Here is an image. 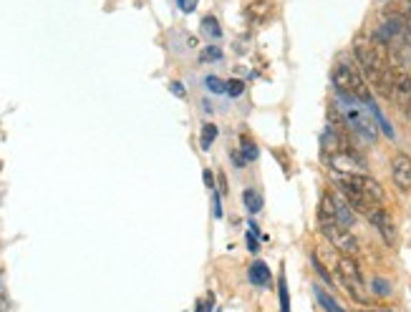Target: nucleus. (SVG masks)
I'll return each instance as SVG.
<instances>
[{
  "instance_id": "obj_30",
  "label": "nucleus",
  "mask_w": 411,
  "mask_h": 312,
  "mask_svg": "<svg viewBox=\"0 0 411 312\" xmlns=\"http://www.w3.org/2000/svg\"><path fill=\"white\" fill-rule=\"evenodd\" d=\"M0 312H3V305H0Z\"/></svg>"
},
{
  "instance_id": "obj_29",
  "label": "nucleus",
  "mask_w": 411,
  "mask_h": 312,
  "mask_svg": "<svg viewBox=\"0 0 411 312\" xmlns=\"http://www.w3.org/2000/svg\"><path fill=\"white\" fill-rule=\"evenodd\" d=\"M202 179H205V184H207V187H212V184H214V179H212V171H205V176H202Z\"/></svg>"
},
{
  "instance_id": "obj_11",
  "label": "nucleus",
  "mask_w": 411,
  "mask_h": 312,
  "mask_svg": "<svg viewBox=\"0 0 411 312\" xmlns=\"http://www.w3.org/2000/svg\"><path fill=\"white\" fill-rule=\"evenodd\" d=\"M248 277H250V282L255 284V287H268V284H270V269H268V264H265V262H260V260L250 264Z\"/></svg>"
},
{
  "instance_id": "obj_16",
  "label": "nucleus",
  "mask_w": 411,
  "mask_h": 312,
  "mask_svg": "<svg viewBox=\"0 0 411 312\" xmlns=\"http://www.w3.org/2000/svg\"><path fill=\"white\" fill-rule=\"evenodd\" d=\"M278 298H280V312H290V295H288L285 275L278 277Z\"/></svg>"
},
{
  "instance_id": "obj_26",
  "label": "nucleus",
  "mask_w": 411,
  "mask_h": 312,
  "mask_svg": "<svg viewBox=\"0 0 411 312\" xmlns=\"http://www.w3.org/2000/svg\"><path fill=\"white\" fill-rule=\"evenodd\" d=\"M230 159H232V164H237V167H245V156L240 149H237V152H230Z\"/></svg>"
},
{
  "instance_id": "obj_10",
  "label": "nucleus",
  "mask_w": 411,
  "mask_h": 312,
  "mask_svg": "<svg viewBox=\"0 0 411 312\" xmlns=\"http://www.w3.org/2000/svg\"><path fill=\"white\" fill-rule=\"evenodd\" d=\"M391 179L401 191H411V156L409 154H397L391 159Z\"/></svg>"
},
{
  "instance_id": "obj_12",
  "label": "nucleus",
  "mask_w": 411,
  "mask_h": 312,
  "mask_svg": "<svg viewBox=\"0 0 411 312\" xmlns=\"http://www.w3.org/2000/svg\"><path fill=\"white\" fill-rule=\"evenodd\" d=\"M243 202H245V207H248L250 214H257V211L263 209V196H260V191L252 187L243 191Z\"/></svg>"
},
{
  "instance_id": "obj_17",
  "label": "nucleus",
  "mask_w": 411,
  "mask_h": 312,
  "mask_svg": "<svg viewBox=\"0 0 411 312\" xmlns=\"http://www.w3.org/2000/svg\"><path fill=\"white\" fill-rule=\"evenodd\" d=\"M217 134H220V129H217V126L214 124H205L202 126V136H199V146H202V149H210V146H212V141L214 138H217Z\"/></svg>"
},
{
  "instance_id": "obj_13",
  "label": "nucleus",
  "mask_w": 411,
  "mask_h": 312,
  "mask_svg": "<svg viewBox=\"0 0 411 312\" xmlns=\"http://www.w3.org/2000/svg\"><path fill=\"white\" fill-rule=\"evenodd\" d=\"M240 152H243L245 161H252V159H257L260 149H257V144L248 136V134H243V136H240Z\"/></svg>"
},
{
  "instance_id": "obj_31",
  "label": "nucleus",
  "mask_w": 411,
  "mask_h": 312,
  "mask_svg": "<svg viewBox=\"0 0 411 312\" xmlns=\"http://www.w3.org/2000/svg\"><path fill=\"white\" fill-rule=\"evenodd\" d=\"M379 312H381V310H379ZM383 312H389V310H383Z\"/></svg>"
},
{
  "instance_id": "obj_22",
  "label": "nucleus",
  "mask_w": 411,
  "mask_h": 312,
  "mask_svg": "<svg viewBox=\"0 0 411 312\" xmlns=\"http://www.w3.org/2000/svg\"><path fill=\"white\" fill-rule=\"evenodd\" d=\"M212 214H214V219H222V204H220V191H214V194H212Z\"/></svg>"
},
{
  "instance_id": "obj_28",
  "label": "nucleus",
  "mask_w": 411,
  "mask_h": 312,
  "mask_svg": "<svg viewBox=\"0 0 411 312\" xmlns=\"http://www.w3.org/2000/svg\"><path fill=\"white\" fill-rule=\"evenodd\" d=\"M217 182H220V194H228V182H225V174H217Z\"/></svg>"
},
{
  "instance_id": "obj_24",
  "label": "nucleus",
  "mask_w": 411,
  "mask_h": 312,
  "mask_svg": "<svg viewBox=\"0 0 411 312\" xmlns=\"http://www.w3.org/2000/svg\"><path fill=\"white\" fill-rule=\"evenodd\" d=\"M177 3H179L184 13H194V8H197V0H177Z\"/></svg>"
},
{
  "instance_id": "obj_18",
  "label": "nucleus",
  "mask_w": 411,
  "mask_h": 312,
  "mask_svg": "<svg viewBox=\"0 0 411 312\" xmlns=\"http://www.w3.org/2000/svg\"><path fill=\"white\" fill-rule=\"evenodd\" d=\"M220 59H222V51L217 45H207L205 51L199 53V61H202V63H212V61H220Z\"/></svg>"
},
{
  "instance_id": "obj_19",
  "label": "nucleus",
  "mask_w": 411,
  "mask_h": 312,
  "mask_svg": "<svg viewBox=\"0 0 411 312\" xmlns=\"http://www.w3.org/2000/svg\"><path fill=\"white\" fill-rule=\"evenodd\" d=\"M371 290H374V295H379V298H389L391 284L386 282V280H381V277H376L374 282H371Z\"/></svg>"
},
{
  "instance_id": "obj_1",
  "label": "nucleus",
  "mask_w": 411,
  "mask_h": 312,
  "mask_svg": "<svg viewBox=\"0 0 411 312\" xmlns=\"http://www.w3.org/2000/svg\"><path fill=\"white\" fill-rule=\"evenodd\" d=\"M353 56L359 61L361 76L366 83L376 88L379 96L391 98V83H394V71H391L389 61H386V48H383L376 38L359 36L353 43Z\"/></svg>"
},
{
  "instance_id": "obj_6",
  "label": "nucleus",
  "mask_w": 411,
  "mask_h": 312,
  "mask_svg": "<svg viewBox=\"0 0 411 312\" xmlns=\"http://www.w3.org/2000/svg\"><path fill=\"white\" fill-rule=\"evenodd\" d=\"M341 189H351L374 204H383V187L368 174H333Z\"/></svg>"
},
{
  "instance_id": "obj_21",
  "label": "nucleus",
  "mask_w": 411,
  "mask_h": 312,
  "mask_svg": "<svg viewBox=\"0 0 411 312\" xmlns=\"http://www.w3.org/2000/svg\"><path fill=\"white\" fill-rule=\"evenodd\" d=\"M245 94V83L240 79H230L228 81V96H232V98H240V96Z\"/></svg>"
},
{
  "instance_id": "obj_8",
  "label": "nucleus",
  "mask_w": 411,
  "mask_h": 312,
  "mask_svg": "<svg viewBox=\"0 0 411 312\" xmlns=\"http://www.w3.org/2000/svg\"><path fill=\"white\" fill-rule=\"evenodd\" d=\"M391 98L397 103V109L411 121V76L406 71H394Z\"/></svg>"
},
{
  "instance_id": "obj_3",
  "label": "nucleus",
  "mask_w": 411,
  "mask_h": 312,
  "mask_svg": "<svg viewBox=\"0 0 411 312\" xmlns=\"http://www.w3.org/2000/svg\"><path fill=\"white\" fill-rule=\"evenodd\" d=\"M330 79H333V86H336L338 94L351 96V98H356L361 103H368V106L374 103V96H371V88H368L366 79L361 76V71L351 68L348 63L336 65L333 73H330Z\"/></svg>"
},
{
  "instance_id": "obj_15",
  "label": "nucleus",
  "mask_w": 411,
  "mask_h": 312,
  "mask_svg": "<svg viewBox=\"0 0 411 312\" xmlns=\"http://www.w3.org/2000/svg\"><path fill=\"white\" fill-rule=\"evenodd\" d=\"M316 300H318V302H321V305H323V310H325V312H345L343 307L338 305L336 300L330 298L328 292L321 290V287H316Z\"/></svg>"
},
{
  "instance_id": "obj_23",
  "label": "nucleus",
  "mask_w": 411,
  "mask_h": 312,
  "mask_svg": "<svg viewBox=\"0 0 411 312\" xmlns=\"http://www.w3.org/2000/svg\"><path fill=\"white\" fill-rule=\"evenodd\" d=\"M404 25H406V41L411 43V0H406V15H404Z\"/></svg>"
},
{
  "instance_id": "obj_5",
  "label": "nucleus",
  "mask_w": 411,
  "mask_h": 312,
  "mask_svg": "<svg viewBox=\"0 0 411 312\" xmlns=\"http://www.w3.org/2000/svg\"><path fill=\"white\" fill-rule=\"evenodd\" d=\"M336 269H338V280L341 284L345 287V292L351 295L356 302H368V292H366V284H363V275H361L359 264H356V257H348V254H341L336 262Z\"/></svg>"
},
{
  "instance_id": "obj_2",
  "label": "nucleus",
  "mask_w": 411,
  "mask_h": 312,
  "mask_svg": "<svg viewBox=\"0 0 411 312\" xmlns=\"http://www.w3.org/2000/svg\"><path fill=\"white\" fill-rule=\"evenodd\" d=\"M338 114H341L348 131H353L356 136L366 138V141H376L379 129H376V118L368 103H361L351 96L338 94Z\"/></svg>"
},
{
  "instance_id": "obj_7",
  "label": "nucleus",
  "mask_w": 411,
  "mask_h": 312,
  "mask_svg": "<svg viewBox=\"0 0 411 312\" xmlns=\"http://www.w3.org/2000/svg\"><path fill=\"white\" fill-rule=\"evenodd\" d=\"M363 217L371 222V225L376 227V232L381 234V240L389 245V247H394L397 245V227H394V222H391L389 211L383 209V204H374L371 209L363 214Z\"/></svg>"
},
{
  "instance_id": "obj_4",
  "label": "nucleus",
  "mask_w": 411,
  "mask_h": 312,
  "mask_svg": "<svg viewBox=\"0 0 411 312\" xmlns=\"http://www.w3.org/2000/svg\"><path fill=\"white\" fill-rule=\"evenodd\" d=\"M318 227H321L323 237L338 249V252L348 254V257H356V254H359V242H356V237H353L351 229L341 225L336 217L318 211Z\"/></svg>"
},
{
  "instance_id": "obj_27",
  "label": "nucleus",
  "mask_w": 411,
  "mask_h": 312,
  "mask_svg": "<svg viewBox=\"0 0 411 312\" xmlns=\"http://www.w3.org/2000/svg\"><path fill=\"white\" fill-rule=\"evenodd\" d=\"M169 88H172V94H174V96H179V98H184V86H182V83H172V86H169Z\"/></svg>"
},
{
  "instance_id": "obj_9",
  "label": "nucleus",
  "mask_w": 411,
  "mask_h": 312,
  "mask_svg": "<svg viewBox=\"0 0 411 312\" xmlns=\"http://www.w3.org/2000/svg\"><path fill=\"white\" fill-rule=\"evenodd\" d=\"M278 6H275V0H248L245 3V18H248L250 25H265L268 21H272V15H275Z\"/></svg>"
},
{
  "instance_id": "obj_14",
  "label": "nucleus",
  "mask_w": 411,
  "mask_h": 312,
  "mask_svg": "<svg viewBox=\"0 0 411 312\" xmlns=\"http://www.w3.org/2000/svg\"><path fill=\"white\" fill-rule=\"evenodd\" d=\"M202 33H205L207 38H212V41L222 38V28H220V23H217V18L207 15L205 21H202Z\"/></svg>"
},
{
  "instance_id": "obj_20",
  "label": "nucleus",
  "mask_w": 411,
  "mask_h": 312,
  "mask_svg": "<svg viewBox=\"0 0 411 312\" xmlns=\"http://www.w3.org/2000/svg\"><path fill=\"white\" fill-rule=\"evenodd\" d=\"M205 86L212 91L214 96H220V94H228V83H222L220 79H214V76H207L205 79Z\"/></svg>"
},
{
  "instance_id": "obj_25",
  "label": "nucleus",
  "mask_w": 411,
  "mask_h": 312,
  "mask_svg": "<svg viewBox=\"0 0 411 312\" xmlns=\"http://www.w3.org/2000/svg\"><path fill=\"white\" fill-rule=\"evenodd\" d=\"M313 264H316V269H318V275L323 277L325 282H330V275H328V272H325V267H323V264H321V260H318L316 254H313Z\"/></svg>"
}]
</instances>
